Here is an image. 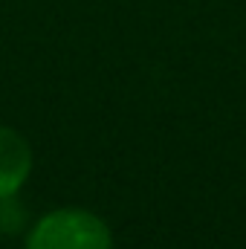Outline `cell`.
<instances>
[{"label":"cell","mask_w":246,"mask_h":249,"mask_svg":"<svg viewBox=\"0 0 246 249\" xmlns=\"http://www.w3.org/2000/svg\"><path fill=\"white\" fill-rule=\"evenodd\" d=\"M23 249H113V235L96 212L64 206L29 226Z\"/></svg>","instance_id":"cell-1"},{"label":"cell","mask_w":246,"mask_h":249,"mask_svg":"<svg viewBox=\"0 0 246 249\" xmlns=\"http://www.w3.org/2000/svg\"><path fill=\"white\" fill-rule=\"evenodd\" d=\"M32 174V148L26 136L0 124V197H12L26 186Z\"/></svg>","instance_id":"cell-2"},{"label":"cell","mask_w":246,"mask_h":249,"mask_svg":"<svg viewBox=\"0 0 246 249\" xmlns=\"http://www.w3.org/2000/svg\"><path fill=\"white\" fill-rule=\"evenodd\" d=\"M26 226V209L18 203V194L0 197V235H18Z\"/></svg>","instance_id":"cell-3"}]
</instances>
